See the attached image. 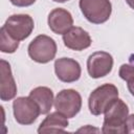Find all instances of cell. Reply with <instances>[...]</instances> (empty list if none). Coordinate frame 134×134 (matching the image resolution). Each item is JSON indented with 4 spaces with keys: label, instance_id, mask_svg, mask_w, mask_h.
<instances>
[{
    "label": "cell",
    "instance_id": "ffe728a7",
    "mask_svg": "<svg viewBox=\"0 0 134 134\" xmlns=\"http://www.w3.org/2000/svg\"><path fill=\"white\" fill-rule=\"evenodd\" d=\"M127 86H128V89H129L130 93H131V94L134 96V81L127 83Z\"/></svg>",
    "mask_w": 134,
    "mask_h": 134
},
{
    "label": "cell",
    "instance_id": "5bb4252c",
    "mask_svg": "<svg viewBox=\"0 0 134 134\" xmlns=\"http://www.w3.org/2000/svg\"><path fill=\"white\" fill-rule=\"evenodd\" d=\"M29 96L38 104L41 110V114H48L54 102L53 92L50 88L45 86H39L34 88L29 92Z\"/></svg>",
    "mask_w": 134,
    "mask_h": 134
},
{
    "label": "cell",
    "instance_id": "4fadbf2b",
    "mask_svg": "<svg viewBox=\"0 0 134 134\" xmlns=\"http://www.w3.org/2000/svg\"><path fill=\"white\" fill-rule=\"evenodd\" d=\"M68 118L61 114L60 112H51L47 114L44 120L40 124L38 128V133H46V132H61L65 131L68 127Z\"/></svg>",
    "mask_w": 134,
    "mask_h": 134
},
{
    "label": "cell",
    "instance_id": "7a4b0ae2",
    "mask_svg": "<svg viewBox=\"0 0 134 134\" xmlns=\"http://www.w3.org/2000/svg\"><path fill=\"white\" fill-rule=\"evenodd\" d=\"M118 97V89L115 85L107 83L95 88L89 95L88 108L92 115L104 114L109 105Z\"/></svg>",
    "mask_w": 134,
    "mask_h": 134
},
{
    "label": "cell",
    "instance_id": "e0dca14e",
    "mask_svg": "<svg viewBox=\"0 0 134 134\" xmlns=\"http://www.w3.org/2000/svg\"><path fill=\"white\" fill-rule=\"evenodd\" d=\"M10 3L17 7H27L32 5L37 0H9Z\"/></svg>",
    "mask_w": 134,
    "mask_h": 134
},
{
    "label": "cell",
    "instance_id": "277c9868",
    "mask_svg": "<svg viewBox=\"0 0 134 134\" xmlns=\"http://www.w3.org/2000/svg\"><path fill=\"white\" fill-rule=\"evenodd\" d=\"M79 6L86 20L92 24L107 22L112 13L110 0H80Z\"/></svg>",
    "mask_w": 134,
    "mask_h": 134
},
{
    "label": "cell",
    "instance_id": "7402d4cb",
    "mask_svg": "<svg viewBox=\"0 0 134 134\" xmlns=\"http://www.w3.org/2000/svg\"><path fill=\"white\" fill-rule=\"evenodd\" d=\"M52 1H54V2H59V3H64V2L69 1V0H52Z\"/></svg>",
    "mask_w": 134,
    "mask_h": 134
},
{
    "label": "cell",
    "instance_id": "d6986e66",
    "mask_svg": "<svg viewBox=\"0 0 134 134\" xmlns=\"http://www.w3.org/2000/svg\"><path fill=\"white\" fill-rule=\"evenodd\" d=\"M92 131H94V132H99V130L98 129H96V128H91V126H87V128H82V129H79L77 130V132H92Z\"/></svg>",
    "mask_w": 134,
    "mask_h": 134
},
{
    "label": "cell",
    "instance_id": "52a82bcc",
    "mask_svg": "<svg viewBox=\"0 0 134 134\" xmlns=\"http://www.w3.org/2000/svg\"><path fill=\"white\" fill-rule=\"evenodd\" d=\"M53 106L58 112L72 118L82 109V96L74 89H63L54 97Z\"/></svg>",
    "mask_w": 134,
    "mask_h": 134
},
{
    "label": "cell",
    "instance_id": "9a60e30c",
    "mask_svg": "<svg viewBox=\"0 0 134 134\" xmlns=\"http://www.w3.org/2000/svg\"><path fill=\"white\" fill-rule=\"evenodd\" d=\"M19 41L9 36L6 30L1 27L0 29V50L3 53H14L19 48Z\"/></svg>",
    "mask_w": 134,
    "mask_h": 134
},
{
    "label": "cell",
    "instance_id": "8fae6325",
    "mask_svg": "<svg viewBox=\"0 0 134 134\" xmlns=\"http://www.w3.org/2000/svg\"><path fill=\"white\" fill-rule=\"evenodd\" d=\"M0 98L3 102L12 100L17 94V85L9 63L3 59L0 61Z\"/></svg>",
    "mask_w": 134,
    "mask_h": 134
},
{
    "label": "cell",
    "instance_id": "ba28073f",
    "mask_svg": "<svg viewBox=\"0 0 134 134\" xmlns=\"http://www.w3.org/2000/svg\"><path fill=\"white\" fill-rule=\"evenodd\" d=\"M113 68V58L107 51H95L87 59V71L92 79L108 75Z\"/></svg>",
    "mask_w": 134,
    "mask_h": 134
},
{
    "label": "cell",
    "instance_id": "44dd1931",
    "mask_svg": "<svg viewBox=\"0 0 134 134\" xmlns=\"http://www.w3.org/2000/svg\"><path fill=\"white\" fill-rule=\"evenodd\" d=\"M126 2L128 3V5H129L132 9H134V0H126Z\"/></svg>",
    "mask_w": 134,
    "mask_h": 134
},
{
    "label": "cell",
    "instance_id": "2e32d148",
    "mask_svg": "<svg viewBox=\"0 0 134 134\" xmlns=\"http://www.w3.org/2000/svg\"><path fill=\"white\" fill-rule=\"evenodd\" d=\"M118 75L127 83L134 81V53L129 57L128 63H125L119 67Z\"/></svg>",
    "mask_w": 134,
    "mask_h": 134
},
{
    "label": "cell",
    "instance_id": "3957f363",
    "mask_svg": "<svg viewBox=\"0 0 134 134\" xmlns=\"http://www.w3.org/2000/svg\"><path fill=\"white\" fill-rule=\"evenodd\" d=\"M57 50L55 41L46 35L37 36L27 47L29 58L39 64H46L52 61L57 54Z\"/></svg>",
    "mask_w": 134,
    "mask_h": 134
},
{
    "label": "cell",
    "instance_id": "9c48e42d",
    "mask_svg": "<svg viewBox=\"0 0 134 134\" xmlns=\"http://www.w3.org/2000/svg\"><path fill=\"white\" fill-rule=\"evenodd\" d=\"M57 77L63 83H73L80 80L82 68L80 63L71 58H60L54 62Z\"/></svg>",
    "mask_w": 134,
    "mask_h": 134
},
{
    "label": "cell",
    "instance_id": "5b68a950",
    "mask_svg": "<svg viewBox=\"0 0 134 134\" xmlns=\"http://www.w3.org/2000/svg\"><path fill=\"white\" fill-rule=\"evenodd\" d=\"M13 113L18 124L28 126L37 120L41 110L30 96H19L13 102Z\"/></svg>",
    "mask_w": 134,
    "mask_h": 134
},
{
    "label": "cell",
    "instance_id": "8992f818",
    "mask_svg": "<svg viewBox=\"0 0 134 134\" xmlns=\"http://www.w3.org/2000/svg\"><path fill=\"white\" fill-rule=\"evenodd\" d=\"M2 27L9 36L20 42L31 35L35 28V22L27 14H15L6 19Z\"/></svg>",
    "mask_w": 134,
    "mask_h": 134
},
{
    "label": "cell",
    "instance_id": "7c38bea8",
    "mask_svg": "<svg viewBox=\"0 0 134 134\" xmlns=\"http://www.w3.org/2000/svg\"><path fill=\"white\" fill-rule=\"evenodd\" d=\"M64 45L75 51H82L88 47H90L92 40L90 35L79 26H72L66 34L63 35Z\"/></svg>",
    "mask_w": 134,
    "mask_h": 134
},
{
    "label": "cell",
    "instance_id": "6da1fadb",
    "mask_svg": "<svg viewBox=\"0 0 134 134\" xmlns=\"http://www.w3.org/2000/svg\"><path fill=\"white\" fill-rule=\"evenodd\" d=\"M104 114L103 133H127L126 119L129 115V108L122 99L115 98Z\"/></svg>",
    "mask_w": 134,
    "mask_h": 134
},
{
    "label": "cell",
    "instance_id": "ac0fdd59",
    "mask_svg": "<svg viewBox=\"0 0 134 134\" xmlns=\"http://www.w3.org/2000/svg\"><path fill=\"white\" fill-rule=\"evenodd\" d=\"M126 127H127V133H134V113L128 115L126 119Z\"/></svg>",
    "mask_w": 134,
    "mask_h": 134
},
{
    "label": "cell",
    "instance_id": "30bf717a",
    "mask_svg": "<svg viewBox=\"0 0 134 134\" xmlns=\"http://www.w3.org/2000/svg\"><path fill=\"white\" fill-rule=\"evenodd\" d=\"M48 27L55 35L66 34L73 25V18L70 12L65 8L58 7L52 9L47 18Z\"/></svg>",
    "mask_w": 134,
    "mask_h": 134
}]
</instances>
